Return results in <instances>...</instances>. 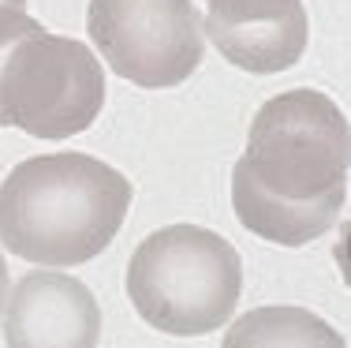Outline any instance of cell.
I'll list each match as a JSON object with an SVG mask.
<instances>
[{"label": "cell", "mask_w": 351, "mask_h": 348, "mask_svg": "<svg viewBox=\"0 0 351 348\" xmlns=\"http://www.w3.org/2000/svg\"><path fill=\"white\" fill-rule=\"evenodd\" d=\"M131 180L90 154H41L0 184V244L45 270L90 262L131 210Z\"/></svg>", "instance_id": "1"}, {"label": "cell", "mask_w": 351, "mask_h": 348, "mask_svg": "<svg viewBox=\"0 0 351 348\" xmlns=\"http://www.w3.org/2000/svg\"><path fill=\"white\" fill-rule=\"evenodd\" d=\"M243 262L224 236L198 225L157 229L128 262V300L169 337H202L232 318Z\"/></svg>", "instance_id": "2"}, {"label": "cell", "mask_w": 351, "mask_h": 348, "mask_svg": "<svg viewBox=\"0 0 351 348\" xmlns=\"http://www.w3.org/2000/svg\"><path fill=\"white\" fill-rule=\"evenodd\" d=\"M239 161L280 198H322L348 187V116L322 90H284L258 109Z\"/></svg>", "instance_id": "3"}, {"label": "cell", "mask_w": 351, "mask_h": 348, "mask_svg": "<svg viewBox=\"0 0 351 348\" xmlns=\"http://www.w3.org/2000/svg\"><path fill=\"white\" fill-rule=\"evenodd\" d=\"M105 71L82 41L49 34L23 38L0 64L4 124L34 139H71L101 116Z\"/></svg>", "instance_id": "4"}, {"label": "cell", "mask_w": 351, "mask_h": 348, "mask_svg": "<svg viewBox=\"0 0 351 348\" xmlns=\"http://www.w3.org/2000/svg\"><path fill=\"white\" fill-rule=\"evenodd\" d=\"M86 30L108 68L146 90L180 86L206 56L191 0H90Z\"/></svg>", "instance_id": "5"}, {"label": "cell", "mask_w": 351, "mask_h": 348, "mask_svg": "<svg viewBox=\"0 0 351 348\" xmlns=\"http://www.w3.org/2000/svg\"><path fill=\"white\" fill-rule=\"evenodd\" d=\"M8 348H97L101 308L79 277L60 270H30L4 300Z\"/></svg>", "instance_id": "6"}, {"label": "cell", "mask_w": 351, "mask_h": 348, "mask_svg": "<svg viewBox=\"0 0 351 348\" xmlns=\"http://www.w3.org/2000/svg\"><path fill=\"white\" fill-rule=\"evenodd\" d=\"M202 34L228 64L250 76H273L303 56L311 23L303 0H210Z\"/></svg>", "instance_id": "7"}, {"label": "cell", "mask_w": 351, "mask_h": 348, "mask_svg": "<svg viewBox=\"0 0 351 348\" xmlns=\"http://www.w3.org/2000/svg\"><path fill=\"white\" fill-rule=\"evenodd\" d=\"M344 202L348 187H337L322 198L291 202V198L265 192L243 161H236V169H232V206H236L239 225L280 247H306L311 240H322L340 221Z\"/></svg>", "instance_id": "8"}, {"label": "cell", "mask_w": 351, "mask_h": 348, "mask_svg": "<svg viewBox=\"0 0 351 348\" xmlns=\"http://www.w3.org/2000/svg\"><path fill=\"white\" fill-rule=\"evenodd\" d=\"M224 348H348L344 337L306 308H254L224 334Z\"/></svg>", "instance_id": "9"}, {"label": "cell", "mask_w": 351, "mask_h": 348, "mask_svg": "<svg viewBox=\"0 0 351 348\" xmlns=\"http://www.w3.org/2000/svg\"><path fill=\"white\" fill-rule=\"evenodd\" d=\"M38 30H41V23L30 19L27 12H19V8H0V64L8 60V53H12L23 38L38 34ZM0 128H8L4 113H0Z\"/></svg>", "instance_id": "10"}, {"label": "cell", "mask_w": 351, "mask_h": 348, "mask_svg": "<svg viewBox=\"0 0 351 348\" xmlns=\"http://www.w3.org/2000/svg\"><path fill=\"white\" fill-rule=\"evenodd\" d=\"M4 300H8V266H4V255H0V311H4Z\"/></svg>", "instance_id": "11"}, {"label": "cell", "mask_w": 351, "mask_h": 348, "mask_svg": "<svg viewBox=\"0 0 351 348\" xmlns=\"http://www.w3.org/2000/svg\"><path fill=\"white\" fill-rule=\"evenodd\" d=\"M0 8H19V12H23V8H27V0H0Z\"/></svg>", "instance_id": "12"}]
</instances>
